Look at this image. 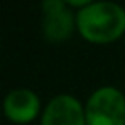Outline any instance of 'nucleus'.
<instances>
[{
  "mask_svg": "<svg viewBox=\"0 0 125 125\" xmlns=\"http://www.w3.org/2000/svg\"><path fill=\"white\" fill-rule=\"evenodd\" d=\"M86 125H125V98L115 87L98 89L86 106Z\"/></svg>",
  "mask_w": 125,
  "mask_h": 125,
  "instance_id": "nucleus-2",
  "label": "nucleus"
},
{
  "mask_svg": "<svg viewBox=\"0 0 125 125\" xmlns=\"http://www.w3.org/2000/svg\"><path fill=\"white\" fill-rule=\"evenodd\" d=\"M77 28L91 43H110L125 31V10L111 2L89 4L77 14Z\"/></svg>",
  "mask_w": 125,
  "mask_h": 125,
  "instance_id": "nucleus-1",
  "label": "nucleus"
},
{
  "mask_svg": "<svg viewBox=\"0 0 125 125\" xmlns=\"http://www.w3.org/2000/svg\"><path fill=\"white\" fill-rule=\"evenodd\" d=\"M40 110L38 96L29 89H16L7 94L4 101V111L9 120L16 123H28L31 122Z\"/></svg>",
  "mask_w": 125,
  "mask_h": 125,
  "instance_id": "nucleus-5",
  "label": "nucleus"
},
{
  "mask_svg": "<svg viewBox=\"0 0 125 125\" xmlns=\"http://www.w3.org/2000/svg\"><path fill=\"white\" fill-rule=\"evenodd\" d=\"M41 125H86V113L75 98L60 94L48 103Z\"/></svg>",
  "mask_w": 125,
  "mask_h": 125,
  "instance_id": "nucleus-3",
  "label": "nucleus"
},
{
  "mask_svg": "<svg viewBox=\"0 0 125 125\" xmlns=\"http://www.w3.org/2000/svg\"><path fill=\"white\" fill-rule=\"evenodd\" d=\"M45 10V21L43 29L45 36L50 41H63L67 36H70L74 29V17L69 9H65V4L60 0H48L43 4Z\"/></svg>",
  "mask_w": 125,
  "mask_h": 125,
  "instance_id": "nucleus-4",
  "label": "nucleus"
}]
</instances>
